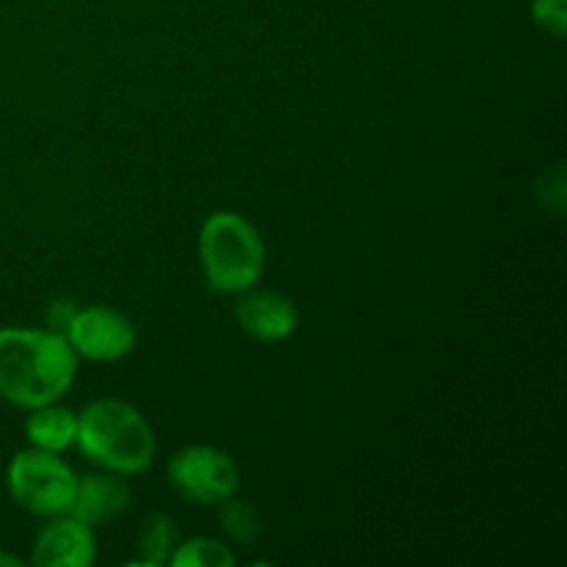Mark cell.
<instances>
[{"instance_id":"obj_1","label":"cell","mask_w":567,"mask_h":567,"mask_svg":"<svg viewBox=\"0 0 567 567\" xmlns=\"http://www.w3.org/2000/svg\"><path fill=\"white\" fill-rule=\"evenodd\" d=\"M78 374V354L53 330H0V396L17 408L59 402Z\"/></svg>"},{"instance_id":"obj_2","label":"cell","mask_w":567,"mask_h":567,"mask_svg":"<svg viewBox=\"0 0 567 567\" xmlns=\"http://www.w3.org/2000/svg\"><path fill=\"white\" fill-rule=\"evenodd\" d=\"M75 446L105 471L127 476L153 463L155 437L133 404L100 399L78 415Z\"/></svg>"},{"instance_id":"obj_3","label":"cell","mask_w":567,"mask_h":567,"mask_svg":"<svg viewBox=\"0 0 567 567\" xmlns=\"http://www.w3.org/2000/svg\"><path fill=\"white\" fill-rule=\"evenodd\" d=\"M266 247L252 221L233 210L208 216L199 230V264L219 293H241L264 275Z\"/></svg>"},{"instance_id":"obj_4","label":"cell","mask_w":567,"mask_h":567,"mask_svg":"<svg viewBox=\"0 0 567 567\" xmlns=\"http://www.w3.org/2000/svg\"><path fill=\"white\" fill-rule=\"evenodd\" d=\"M6 485H9L11 498L22 509L53 518V515L70 509L78 476L55 452H42V449L31 446L9 463Z\"/></svg>"},{"instance_id":"obj_5","label":"cell","mask_w":567,"mask_h":567,"mask_svg":"<svg viewBox=\"0 0 567 567\" xmlns=\"http://www.w3.org/2000/svg\"><path fill=\"white\" fill-rule=\"evenodd\" d=\"M172 487L197 504H221L238 491V468L227 452L216 446H186L169 460Z\"/></svg>"},{"instance_id":"obj_6","label":"cell","mask_w":567,"mask_h":567,"mask_svg":"<svg viewBox=\"0 0 567 567\" xmlns=\"http://www.w3.org/2000/svg\"><path fill=\"white\" fill-rule=\"evenodd\" d=\"M64 338L78 358L111 363V360H120L131 352L133 343H136V330H133L131 319L120 310L92 305V308H78Z\"/></svg>"},{"instance_id":"obj_7","label":"cell","mask_w":567,"mask_h":567,"mask_svg":"<svg viewBox=\"0 0 567 567\" xmlns=\"http://www.w3.org/2000/svg\"><path fill=\"white\" fill-rule=\"evenodd\" d=\"M97 557L92 526L75 515H53L33 543V565L37 567H89Z\"/></svg>"},{"instance_id":"obj_8","label":"cell","mask_w":567,"mask_h":567,"mask_svg":"<svg viewBox=\"0 0 567 567\" xmlns=\"http://www.w3.org/2000/svg\"><path fill=\"white\" fill-rule=\"evenodd\" d=\"M233 313H236L238 327L255 341H282L297 330L299 321L297 305L286 293L260 291V288L258 291L247 288L238 293Z\"/></svg>"},{"instance_id":"obj_9","label":"cell","mask_w":567,"mask_h":567,"mask_svg":"<svg viewBox=\"0 0 567 567\" xmlns=\"http://www.w3.org/2000/svg\"><path fill=\"white\" fill-rule=\"evenodd\" d=\"M131 502V487L122 480V474H89L83 480H78L75 496H72V504L66 513L75 515L83 524L94 526L100 520L114 518L116 513L127 507Z\"/></svg>"},{"instance_id":"obj_10","label":"cell","mask_w":567,"mask_h":567,"mask_svg":"<svg viewBox=\"0 0 567 567\" xmlns=\"http://www.w3.org/2000/svg\"><path fill=\"white\" fill-rule=\"evenodd\" d=\"M78 415L72 410L59 408L55 402L33 408L25 421V437L33 449L42 452H64L75 443Z\"/></svg>"},{"instance_id":"obj_11","label":"cell","mask_w":567,"mask_h":567,"mask_svg":"<svg viewBox=\"0 0 567 567\" xmlns=\"http://www.w3.org/2000/svg\"><path fill=\"white\" fill-rule=\"evenodd\" d=\"M177 526L169 515H150L138 535V548H142V559L131 565H147L161 567L169 563L172 551L177 548Z\"/></svg>"},{"instance_id":"obj_12","label":"cell","mask_w":567,"mask_h":567,"mask_svg":"<svg viewBox=\"0 0 567 567\" xmlns=\"http://www.w3.org/2000/svg\"><path fill=\"white\" fill-rule=\"evenodd\" d=\"M169 565L175 567H233L236 554L230 546L214 540V537H194V540L177 543L172 551Z\"/></svg>"},{"instance_id":"obj_13","label":"cell","mask_w":567,"mask_h":567,"mask_svg":"<svg viewBox=\"0 0 567 567\" xmlns=\"http://www.w3.org/2000/svg\"><path fill=\"white\" fill-rule=\"evenodd\" d=\"M221 504H225V509H221V529L230 535V540L249 543L260 535V518L247 502H233L230 496Z\"/></svg>"},{"instance_id":"obj_14","label":"cell","mask_w":567,"mask_h":567,"mask_svg":"<svg viewBox=\"0 0 567 567\" xmlns=\"http://www.w3.org/2000/svg\"><path fill=\"white\" fill-rule=\"evenodd\" d=\"M532 20L540 31L551 33V37H565L567 0H532Z\"/></svg>"},{"instance_id":"obj_15","label":"cell","mask_w":567,"mask_h":567,"mask_svg":"<svg viewBox=\"0 0 567 567\" xmlns=\"http://www.w3.org/2000/svg\"><path fill=\"white\" fill-rule=\"evenodd\" d=\"M75 313H78L75 302H70V299H55V302H50L48 313H44V319H48V330L61 332V336H64V332L70 330Z\"/></svg>"},{"instance_id":"obj_16","label":"cell","mask_w":567,"mask_h":567,"mask_svg":"<svg viewBox=\"0 0 567 567\" xmlns=\"http://www.w3.org/2000/svg\"><path fill=\"white\" fill-rule=\"evenodd\" d=\"M0 567H22V559L11 557V554H0Z\"/></svg>"}]
</instances>
